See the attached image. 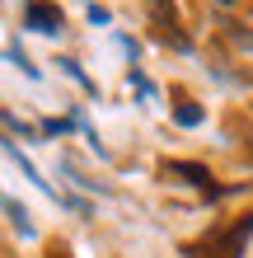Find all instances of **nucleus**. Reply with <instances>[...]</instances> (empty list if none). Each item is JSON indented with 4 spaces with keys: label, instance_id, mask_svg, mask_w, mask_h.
Instances as JSON below:
<instances>
[{
    "label": "nucleus",
    "instance_id": "f257e3e1",
    "mask_svg": "<svg viewBox=\"0 0 253 258\" xmlns=\"http://www.w3.org/2000/svg\"><path fill=\"white\" fill-rule=\"evenodd\" d=\"M24 24L33 28V33H56V28H61V10L47 5V0H33V5L24 10Z\"/></svg>",
    "mask_w": 253,
    "mask_h": 258
},
{
    "label": "nucleus",
    "instance_id": "f03ea898",
    "mask_svg": "<svg viewBox=\"0 0 253 258\" xmlns=\"http://www.w3.org/2000/svg\"><path fill=\"white\" fill-rule=\"evenodd\" d=\"M164 174L169 178H183V183H192V188H211V174H206L202 164H188V160H169Z\"/></svg>",
    "mask_w": 253,
    "mask_h": 258
},
{
    "label": "nucleus",
    "instance_id": "7ed1b4c3",
    "mask_svg": "<svg viewBox=\"0 0 253 258\" xmlns=\"http://www.w3.org/2000/svg\"><path fill=\"white\" fill-rule=\"evenodd\" d=\"M70 127H75L70 117H47V122H42V136H66Z\"/></svg>",
    "mask_w": 253,
    "mask_h": 258
},
{
    "label": "nucleus",
    "instance_id": "20e7f679",
    "mask_svg": "<svg viewBox=\"0 0 253 258\" xmlns=\"http://www.w3.org/2000/svg\"><path fill=\"white\" fill-rule=\"evenodd\" d=\"M174 117H178L183 127H197V122H202V108H197V103H183V108H178Z\"/></svg>",
    "mask_w": 253,
    "mask_h": 258
},
{
    "label": "nucleus",
    "instance_id": "39448f33",
    "mask_svg": "<svg viewBox=\"0 0 253 258\" xmlns=\"http://www.w3.org/2000/svg\"><path fill=\"white\" fill-rule=\"evenodd\" d=\"M5 211H10V216H14V225H19V230H24V235H33V225H28V211H24L19 202H5Z\"/></svg>",
    "mask_w": 253,
    "mask_h": 258
},
{
    "label": "nucleus",
    "instance_id": "423d86ee",
    "mask_svg": "<svg viewBox=\"0 0 253 258\" xmlns=\"http://www.w3.org/2000/svg\"><path fill=\"white\" fill-rule=\"evenodd\" d=\"M10 61H14V66H19L24 75H33V80H38V66H28V56H24L19 47H10Z\"/></svg>",
    "mask_w": 253,
    "mask_h": 258
},
{
    "label": "nucleus",
    "instance_id": "0eeeda50",
    "mask_svg": "<svg viewBox=\"0 0 253 258\" xmlns=\"http://www.w3.org/2000/svg\"><path fill=\"white\" fill-rule=\"evenodd\" d=\"M61 66H66V75H70V80H80V85H85V89H94V85H89V75H85V71H80V66H75V61H61Z\"/></svg>",
    "mask_w": 253,
    "mask_h": 258
},
{
    "label": "nucleus",
    "instance_id": "6e6552de",
    "mask_svg": "<svg viewBox=\"0 0 253 258\" xmlns=\"http://www.w3.org/2000/svg\"><path fill=\"white\" fill-rule=\"evenodd\" d=\"M108 19H113V14H108V10H103V5H94V10H89V24H99V28H103V24H108Z\"/></svg>",
    "mask_w": 253,
    "mask_h": 258
},
{
    "label": "nucleus",
    "instance_id": "1a4fd4ad",
    "mask_svg": "<svg viewBox=\"0 0 253 258\" xmlns=\"http://www.w3.org/2000/svg\"><path fill=\"white\" fill-rule=\"evenodd\" d=\"M5 127H10L14 136H28V127H24V122H19V117H14V113H5Z\"/></svg>",
    "mask_w": 253,
    "mask_h": 258
},
{
    "label": "nucleus",
    "instance_id": "9d476101",
    "mask_svg": "<svg viewBox=\"0 0 253 258\" xmlns=\"http://www.w3.org/2000/svg\"><path fill=\"white\" fill-rule=\"evenodd\" d=\"M216 5H234V0H216Z\"/></svg>",
    "mask_w": 253,
    "mask_h": 258
}]
</instances>
